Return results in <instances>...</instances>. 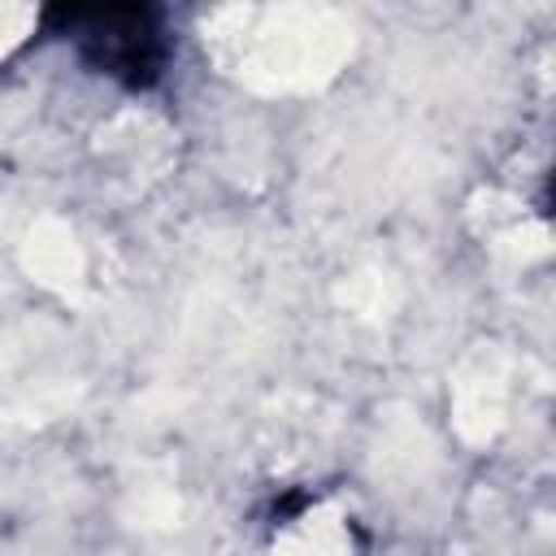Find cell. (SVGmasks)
Segmentation results:
<instances>
[{"mask_svg":"<svg viewBox=\"0 0 556 556\" xmlns=\"http://www.w3.org/2000/svg\"><path fill=\"white\" fill-rule=\"evenodd\" d=\"M208 43L256 91H308L339 74L352 30L326 4L287 0L274 9H226L208 26Z\"/></svg>","mask_w":556,"mask_h":556,"instance_id":"obj_1","label":"cell"},{"mask_svg":"<svg viewBox=\"0 0 556 556\" xmlns=\"http://www.w3.org/2000/svg\"><path fill=\"white\" fill-rule=\"evenodd\" d=\"M22 261L30 269V278H39L43 287H56V291H70L83 282V248L78 239L70 235V226L61 222H39L30 235H26V248H22Z\"/></svg>","mask_w":556,"mask_h":556,"instance_id":"obj_3","label":"cell"},{"mask_svg":"<svg viewBox=\"0 0 556 556\" xmlns=\"http://www.w3.org/2000/svg\"><path fill=\"white\" fill-rule=\"evenodd\" d=\"M26 0H0V56L22 39V30H26Z\"/></svg>","mask_w":556,"mask_h":556,"instance_id":"obj_4","label":"cell"},{"mask_svg":"<svg viewBox=\"0 0 556 556\" xmlns=\"http://www.w3.org/2000/svg\"><path fill=\"white\" fill-rule=\"evenodd\" d=\"M504 400H508V382H504V361L495 352H478L460 378H456V430L469 443H486L500 426H504Z\"/></svg>","mask_w":556,"mask_h":556,"instance_id":"obj_2","label":"cell"}]
</instances>
